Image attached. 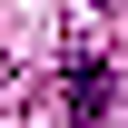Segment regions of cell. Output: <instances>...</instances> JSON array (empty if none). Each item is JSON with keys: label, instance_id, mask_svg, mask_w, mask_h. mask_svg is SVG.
Masks as SVG:
<instances>
[{"label": "cell", "instance_id": "obj_1", "mask_svg": "<svg viewBox=\"0 0 128 128\" xmlns=\"http://www.w3.org/2000/svg\"><path fill=\"white\" fill-rule=\"evenodd\" d=\"M59 98H69V118H79V128H89V118H108V69H69V89H59Z\"/></svg>", "mask_w": 128, "mask_h": 128}]
</instances>
